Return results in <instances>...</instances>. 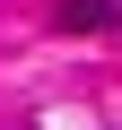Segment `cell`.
Instances as JSON below:
<instances>
[{"instance_id":"6da1fadb","label":"cell","mask_w":122,"mask_h":130,"mask_svg":"<svg viewBox=\"0 0 122 130\" xmlns=\"http://www.w3.org/2000/svg\"><path fill=\"white\" fill-rule=\"evenodd\" d=\"M122 0H61V35H113Z\"/></svg>"}]
</instances>
